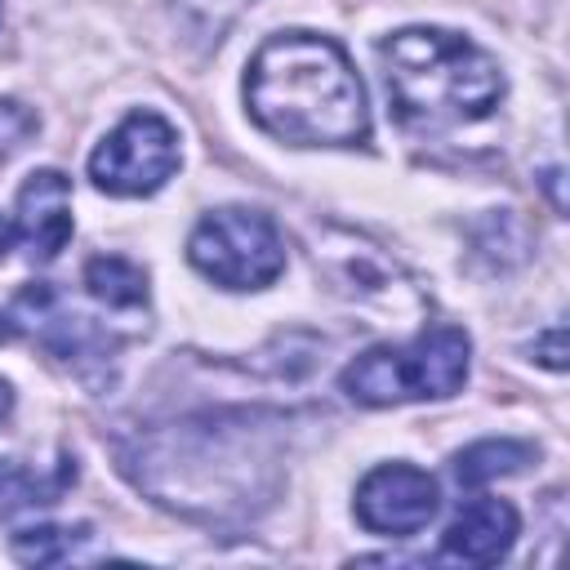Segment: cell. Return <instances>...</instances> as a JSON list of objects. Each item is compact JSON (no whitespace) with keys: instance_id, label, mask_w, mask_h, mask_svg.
Segmentation results:
<instances>
[{"instance_id":"52a82bcc","label":"cell","mask_w":570,"mask_h":570,"mask_svg":"<svg viewBox=\"0 0 570 570\" xmlns=\"http://www.w3.org/2000/svg\"><path fill=\"white\" fill-rule=\"evenodd\" d=\"M13 236L22 240L31 263L58 258V249L71 240V183L58 169H36L18 191Z\"/></svg>"},{"instance_id":"5b68a950","label":"cell","mask_w":570,"mask_h":570,"mask_svg":"<svg viewBox=\"0 0 570 570\" xmlns=\"http://www.w3.org/2000/svg\"><path fill=\"white\" fill-rule=\"evenodd\" d=\"M178 169V134L156 111L125 116L89 156V178L111 196H151Z\"/></svg>"},{"instance_id":"9a60e30c","label":"cell","mask_w":570,"mask_h":570,"mask_svg":"<svg viewBox=\"0 0 570 570\" xmlns=\"http://www.w3.org/2000/svg\"><path fill=\"white\" fill-rule=\"evenodd\" d=\"M9 410H13V392H9V383L0 379V423L9 419Z\"/></svg>"},{"instance_id":"277c9868","label":"cell","mask_w":570,"mask_h":570,"mask_svg":"<svg viewBox=\"0 0 570 570\" xmlns=\"http://www.w3.org/2000/svg\"><path fill=\"white\" fill-rule=\"evenodd\" d=\"M187 258L223 289H263L285 272V240L258 209H214L196 223Z\"/></svg>"},{"instance_id":"5bb4252c","label":"cell","mask_w":570,"mask_h":570,"mask_svg":"<svg viewBox=\"0 0 570 570\" xmlns=\"http://www.w3.org/2000/svg\"><path fill=\"white\" fill-rule=\"evenodd\" d=\"M539 352H543V356H539L543 365L561 370V365H566V330H561V325H552V330H548V338L539 343Z\"/></svg>"},{"instance_id":"30bf717a","label":"cell","mask_w":570,"mask_h":570,"mask_svg":"<svg viewBox=\"0 0 570 570\" xmlns=\"http://www.w3.org/2000/svg\"><path fill=\"white\" fill-rule=\"evenodd\" d=\"M85 289L107 307H142L147 303V276L129 258L98 254L85 263Z\"/></svg>"},{"instance_id":"9c48e42d","label":"cell","mask_w":570,"mask_h":570,"mask_svg":"<svg viewBox=\"0 0 570 570\" xmlns=\"http://www.w3.org/2000/svg\"><path fill=\"white\" fill-rule=\"evenodd\" d=\"M71 476H76L71 459H58L53 468H31V463L4 459L0 463V517H13L36 503H53L71 485Z\"/></svg>"},{"instance_id":"6da1fadb","label":"cell","mask_w":570,"mask_h":570,"mask_svg":"<svg viewBox=\"0 0 570 570\" xmlns=\"http://www.w3.org/2000/svg\"><path fill=\"white\" fill-rule=\"evenodd\" d=\"M249 116L294 147H352L370 134L365 89L330 36L281 31L245 76Z\"/></svg>"},{"instance_id":"7a4b0ae2","label":"cell","mask_w":570,"mask_h":570,"mask_svg":"<svg viewBox=\"0 0 570 570\" xmlns=\"http://www.w3.org/2000/svg\"><path fill=\"white\" fill-rule=\"evenodd\" d=\"M379 58L396 116L419 129L481 120L503 98L499 62L459 31L405 27L379 45Z\"/></svg>"},{"instance_id":"8992f818","label":"cell","mask_w":570,"mask_h":570,"mask_svg":"<svg viewBox=\"0 0 570 570\" xmlns=\"http://www.w3.org/2000/svg\"><path fill=\"white\" fill-rule=\"evenodd\" d=\"M436 481L410 463H383L356 485V521L370 534L405 539L436 517Z\"/></svg>"},{"instance_id":"e0dca14e","label":"cell","mask_w":570,"mask_h":570,"mask_svg":"<svg viewBox=\"0 0 570 570\" xmlns=\"http://www.w3.org/2000/svg\"><path fill=\"white\" fill-rule=\"evenodd\" d=\"M13 338V325H9V316H0V343H9Z\"/></svg>"},{"instance_id":"4fadbf2b","label":"cell","mask_w":570,"mask_h":570,"mask_svg":"<svg viewBox=\"0 0 570 570\" xmlns=\"http://www.w3.org/2000/svg\"><path fill=\"white\" fill-rule=\"evenodd\" d=\"M36 129V116L22 102H0V151H13Z\"/></svg>"},{"instance_id":"8fae6325","label":"cell","mask_w":570,"mask_h":570,"mask_svg":"<svg viewBox=\"0 0 570 570\" xmlns=\"http://www.w3.org/2000/svg\"><path fill=\"white\" fill-rule=\"evenodd\" d=\"M530 459H534V445H525V441H508V436L503 441H476L454 459V476H459V485H485L494 476L521 472Z\"/></svg>"},{"instance_id":"2e32d148","label":"cell","mask_w":570,"mask_h":570,"mask_svg":"<svg viewBox=\"0 0 570 570\" xmlns=\"http://www.w3.org/2000/svg\"><path fill=\"white\" fill-rule=\"evenodd\" d=\"M9 240H13V227L4 223V214H0V258H4V249H9Z\"/></svg>"},{"instance_id":"ba28073f","label":"cell","mask_w":570,"mask_h":570,"mask_svg":"<svg viewBox=\"0 0 570 570\" xmlns=\"http://www.w3.org/2000/svg\"><path fill=\"white\" fill-rule=\"evenodd\" d=\"M521 521L517 508L503 499H468L454 521L441 534V552L450 561H468V566H494L508 557L512 539H517Z\"/></svg>"},{"instance_id":"3957f363","label":"cell","mask_w":570,"mask_h":570,"mask_svg":"<svg viewBox=\"0 0 570 570\" xmlns=\"http://www.w3.org/2000/svg\"><path fill=\"white\" fill-rule=\"evenodd\" d=\"M468 334L436 325L401 347H370L343 370V392L361 405L454 396L468 379Z\"/></svg>"},{"instance_id":"7c38bea8","label":"cell","mask_w":570,"mask_h":570,"mask_svg":"<svg viewBox=\"0 0 570 570\" xmlns=\"http://www.w3.org/2000/svg\"><path fill=\"white\" fill-rule=\"evenodd\" d=\"M89 539L85 525H36V530H18L13 534V557L31 561V566H53V561H71L80 557V543Z\"/></svg>"}]
</instances>
